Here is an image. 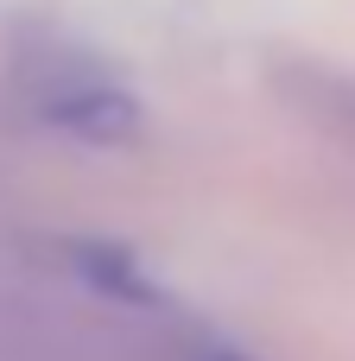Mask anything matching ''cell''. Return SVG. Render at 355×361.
Returning a JSON list of instances; mask_svg holds the SVG:
<instances>
[{
	"label": "cell",
	"mask_w": 355,
	"mask_h": 361,
	"mask_svg": "<svg viewBox=\"0 0 355 361\" xmlns=\"http://www.w3.org/2000/svg\"><path fill=\"white\" fill-rule=\"evenodd\" d=\"M32 102L51 127L89 146H127L140 133V102L95 63H44V76L32 82Z\"/></svg>",
	"instance_id": "cell-1"
},
{
	"label": "cell",
	"mask_w": 355,
	"mask_h": 361,
	"mask_svg": "<svg viewBox=\"0 0 355 361\" xmlns=\"http://www.w3.org/2000/svg\"><path fill=\"white\" fill-rule=\"evenodd\" d=\"M197 361H241V355H229V349H210V355H197Z\"/></svg>",
	"instance_id": "cell-2"
}]
</instances>
